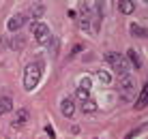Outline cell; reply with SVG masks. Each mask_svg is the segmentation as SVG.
<instances>
[{
    "label": "cell",
    "instance_id": "obj_4",
    "mask_svg": "<svg viewBox=\"0 0 148 139\" xmlns=\"http://www.w3.org/2000/svg\"><path fill=\"white\" fill-rule=\"evenodd\" d=\"M30 30H32V34H34V41L41 43V45L49 43V39H52V32H49L47 24H43V22H32Z\"/></svg>",
    "mask_w": 148,
    "mask_h": 139
},
{
    "label": "cell",
    "instance_id": "obj_14",
    "mask_svg": "<svg viewBox=\"0 0 148 139\" xmlns=\"http://www.w3.org/2000/svg\"><path fill=\"white\" fill-rule=\"evenodd\" d=\"M97 109H99V105H97L95 101H90V99L82 103V111H84V114H95Z\"/></svg>",
    "mask_w": 148,
    "mask_h": 139
},
{
    "label": "cell",
    "instance_id": "obj_8",
    "mask_svg": "<svg viewBox=\"0 0 148 139\" xmlns=\"http://www.w3.org/2000/svg\"><path fill=\"white\" fill-rule=\"evenodd\" d=\"M146 107H148V86L140 90V94L135 99V109H146Z\"/></svg>",
    "mask_w": 148,
    "mask_h": 139
},
{
    "label": "cell",
    "instance_id": "obj_17",
    "mask_svg": "<svg viewBox=\"0 0 148 139\" xmlns=\"http://www.w3.org/2000/svg\"><path fill=\"white\" fill-rule=\"evenodd\" d=\"M90 86H92V81H90L88 77H84V79L79 81V88H82V90H88V92H90Z\"/></svg>",
    "mask_w": 148,
    "mask_h": 139
},
{
    "label": "cell",
    "instance_id": "obj_13",
    "mask_svg": "<svg viewBox=\"0 0 148 139\" xmlns=\"http://www.w3.org/2000/svg\"><path fill=\"white\" fill-rule=\"evenodd\" d=\"M11 109H13V101L9 99V96H0V116L9 114Z\"/></svg>",
    "mask_w": 148,
    "mask_h": 139
},
{
    "label": "cell",
    "instance_id": "obj_3",
    "mask_svg": "<svg viewBox=\"0 0 148 139\" xmlns=\"http://www.w3.org/2000/svg\"><path fill=\"white\" fill-rule=\"evenodd\" d=\"M135 96H137V84L133 81V77L131 75L122 77L120 79V99L125 103H129V101H133Z\"/></svg>",
    "mask_w": 148,
    "mask_h": 139
},
{
    "label": "cell",
    "instance_id": "obj_18",
    "mask_svg": "<svg viewBox=\"0 0 148 139\" xmlns=\"http://www.w3.org/2000/svg\"><path fill=\"white\" fill-rule=\"evenodd\" d=\"M142 128H144V126H140V128H133V131H131V133H129V135H127L125 139H133V137H137V135H140V131H142Z\"/></svg>",
    "mask_w": 148,
    "mask_h": 139
},
{
    "label": "cell",
    "instance_id": "obj_1",
    "mask_svg": "<svg viewBox=\"0 0 148 139\" xmlns=\"http://www.w3.org/2000/svg\"><path fill=\"white\" fill-rule=\"evenodd\" d=\"M41 75H43V64L41 62H30L26 66V71H24V88L28 92L34 90L39 86V81H41Z\"/></svg>",
    "mask_w": 148,
    "mask_h": 139
},
{
    "label": "cell",
    "instance_id": "obj_7",
    "mask_svg": "<svg viewBox=\"0 0 148 139\" xmlns=\"http://www.w3.org/2000/svg\"><path fill=\"white\" fill-rule=\"evenodd\" d=\"M28 122V109H24V107H19L17 109V114H15V118H13V122L11 124L15 126V128H22L24 124Z\"/></svg>",
    "mask_w": 148,
    "mask_h": 139
},
{
    "label": "cell",
    "instance_id": "obj_9",
    "mask_svg": "<svg viewBox=\"0 0 148 139\" xmlns=\"http://www.w3.org/2000/svg\"><path fill=\"white\" fill-rule=\"evenodd\" d=\"M127 62H129L131 66H135V69H140L142 66V58H140V54H137L135 49H129L127 51Z\"/></svg>",
    "mask_w": 148,
    "mask_h": 139
},
{
    "label": "cell",
    "instance_id": "obj_2",
    "mask_svg": "<svg viewBox=\"0 0 148 139\" xmlns=\"http://www.w3.org/2000/svg\"><path fill=\"white\" fill-rule=\"evenodd\" d=\"M105 60H108V62L112 64V69L120 75V79L129 75L131 64L127 62V56H120V54H116V51H110V54H105Z\"/></svg>",
    "mask_w": 148,
    "mask_h": 139
},
{
    "label": "cell",
    "instance_id": "obj_10",
    "mask_svg": "<svg viewBox=\"0 0 148 139\" xmlns=\"http://www.w3.org/2000/svg\"><path fill=\"white\" fill-rule=\"evenodd\" d=\"M129 30H131V34L137 37V39H148V30L144 28V26H140V24H131Z\"/></svg>",
    "mask_w": 148,
    "mask_h": 139
},
{
    "label": "cell",
    "instance_id": "obj_15",
    "mask_svg": "<svg viewBox=\"0 0 148 139\" xmlns=\"http://www.w3.org/2000/svg\"><path fill=\"white\" fill-rule=\"evenodd\" d=\"M97 79H99L101 84H112V75L108 73V71H103V69L97 71Z\"/></svg>",
    "mask_w": 148,
    "mask_h": 139
},
{
    "label": "cell",
    "instance_id": "obj_5",
    "mask_svg": "<svg viewBox=\"0 0 148 139\" xmlns=\"http://www.w3.org/2000/svg\"><path fill=\"white\" fill-rule=\"evenodd\" d=\"M26 24V13H17V15H13L11 19H9V24H7V28L11 30V32H17L22 26Z\"/></svg>",
    "mask_w": 148,
    "mask_h": 139
},
{
    "label": "cell",
    "instance_id": "obj_12",
    "mask_svg": "<svg viewBox=\"0 0 148 139\" xmlns=\"http://www.w3.org/2000/svg\"><path fill=\"white\" fill-rule=\"evenodd\" d=\"M43 13H45V7H43L41 2H34L32 7H30V17H32L34 22H39V17H41Z\"/></svg>",
    "mask_w": 148,
    "mask_h": 139
},
{
    "label": "cell",
    "instance_id": "obj_16",
    "mask_svg": "<svg viewBox=\"0 0 148 139\" xmlns=\"http://www.w3.org/2000/svg\"><path fill=\"white\" fill-rule=\"evenodd\" d=\"M77 99H79L82 103H84V101H88V99H90V92H88V90H82V88H77Z\"/></svg>",
    "mask_w": 148,
    "mask_h": 139
},
{
    "label": "cell",
    "instance_id": "obj_6",
    "mask_svg": "<svg viewBox=\"0 0 148 139\" xmlns=\"http://www.w3.org/2000/svg\"><path fill=\"white\" fill-rule=\"evenodd\" d=\"M60 114H62L64 118H71L75 114V101L69 99V96H67V99H62V101H60Z\"/></svg>",
    "mask_w": 148,
    "mask_h": 139
},
{
    "label": "cell",
    "instance_id": "obj_11",
    "mask_svg": "<svg viewBox=\"0 0 148 139\" xmlns=\"http://www.w3.org/2000/svg\"><path fill=\"white\" fill-rule=\"evenodd\" d=\"M118 9H120V13L131 15V13L135 11V2H133V0H120V2H118Z\"/></svg>",
    "mask_w": 148,
    "mask_h": 139
}]
</instances>
